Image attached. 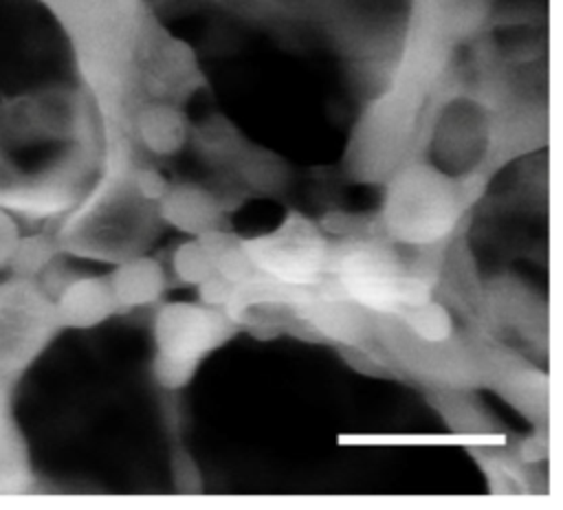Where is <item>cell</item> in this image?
<instances>
[{
    "instance_id": "1",
    "label": "cell",
    "mask_w": 563,
    "mask_h": 510,
    "mask_svg": "<svg viewBox=\"0 0 563 510\" xmlns=\"http://www.w3.org/2000/svg\"><path fill=\"white\" fill-rule=\"evenodd\" d=\"M341 281L358 303L378 312L396 310L402 301H418L411 284L400 279L387 259L365 251L350 253L341 262Z\"/></svg>"
},
{
    "instance_id": "2",
    "label": "cell",
    "mask_w": 563,
    "mask_h": 510,
    "mask_svg": "<svg viewBox=\"0 0 563 510\" xmlns=\"http://www.w3.org/2000/svg\"><path fill=\"white\" fill-rule=\"evenodd\" d=\"M218 330V319L198 308H172L158 323V347L165 354V363L178 369L194 363L211 347Z\"/></svg>"
},
{
    "instance_id": "3",
    "label": "cell",
    "mask_w": 563,
    "mask_h": 510,
    "mask_svg": "<svg viewBox=\"0 0 563 510\" xmlns=\"http://www.w3.org/2000/svg\"><path fill=\"white\" fill-rule=\"evenodd\" d=\"M253 259L273 277L288 284H308L321 270L323 251L312 240H268L251 246Z\"/></svg>"
},
{
    "instance_id": "4",
    "label": "cell",
    "mask_w": 563,
    "mask_h": 510,
    "mask_svg": "<svg viewBox=\"0 0 563 510\" xmlns=\"http://www.w3.org/2000/svg\"><path fill=\"white\" fill-rule=\"evenodd\" d=\"M117 299L108 281L97 277H86L68 284L57 299V317L64 325L70 328H90L103 321Z\"/></svg>"
},
{
    "instance_id": "5",
    "label": "cell",
    "mask_w": 563,
    "mask_h": 510,
    "mask_svg": "<svg viewBox=\"0 0 563 510\" xmlns=\"http://www.w3.org/2000/svg\"><path fill=\"white\" fill-rule=\"evenodd\" d=\"M48 255H51V248L46 237H26V240H20L9 268L15 270L18 275H33L48 262Z\"/></svg>"
},
{
    "instance_id": "6",
    "label": "cell",
    "mask_w": 563,
    "mask_h": 510,
    "mask_svg": "<svg viewBox=\"0 0 563 510\" xmlns=\"http://www.w3.org/2000/svg\"><path fill=\"white\" fill-rule=\"evenodd\" d=\"M20 229L11 213L0 209V268H7L20 244Z\"/></svg>"
}]
</instances>
